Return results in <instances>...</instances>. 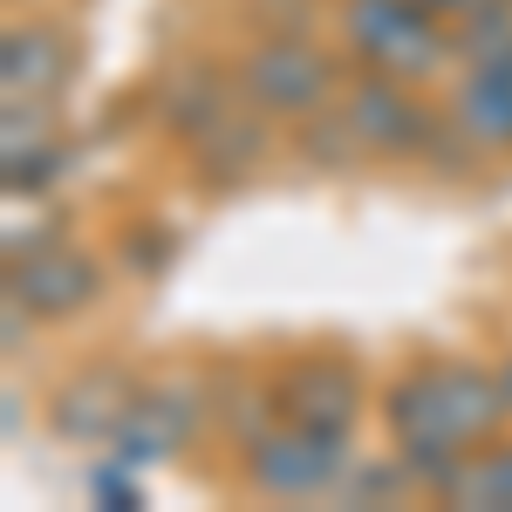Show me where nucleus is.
Here are the masks:
<instances>
[{"label": "nucleus", "mask_w": 512, "mask_h": 512, "mask_svg": "<svg viewBox=\"0 0 512 512\" xmlns=\"http://www.w3.org/2000/svg\"><path fill=\"white\" fill-rule=\"evenodd\" d=\"M239 465H246V485L260 499L308 506V499H335L342 492V478L355 465V444L335 431H308L294 417H274L267 431H253L239 444Z\"/></svg>", "instance_id": "4"}, {"label": "nucleus", "mask_w": 512, "mask_h": 512, "mask_svg": "<svg viewBox=\"0 0 512 512\" xmlns=\"http://www.w3.org/2000/svg\"><path fill=\"white\" fill-rule=\"evenodd\" d=\"M506 383L499 369H472V362H417L410 376H396L383 396V431L403 472L417 478V492L444 499V485L478 444L506 431Z\"/></svg>", "instance_id": "1"}, {"label": "nucleus", "mask_w": 512, "mask_h": 512, "mask_svg": "<svg viewBox=\"0 0 512 512\" xmlns=\"http://www.w3.org/2000/svg\"><path fill=\"white\" fill-rule=\"evenodd\" d=\"M0 164H7V192H35L41 171L55 164V123H48V103H7L0 117Z\"/></svg>", "instance_id": "12"}, {"label": "nucleus", "mask_w": 512, "mask_h": 512, "mask_svg": "<svg viewBox=\"0 0 512 512\" xmlns=\"http://www.w3.org/2000/svg\"><path fill=\"white\" fill-rule=\"evenodd\" d=\"M335 117L349 130L355 158H390V164L396 158H431L437 137H444V117L424 103V89L369 76V69H355V82H342Z\"/></svg>", "instance_id": "5"}, {"label": "nucleus", "mask_w": 512, "mask_h": 512, "mask_svg": "<svg viewBox=\"0 0 512 512\" xmlns=\"http://www.w3.org/2000/svg\"><path fill=\"white\" fill-rule=\"evenodd\" d=\"M444 123L472 158H512V55L465 62L444 89Z\"/></svg>", "instance_id": "7"}, {"label": "nucleus", "mask_w": 512, "mask_h": 512, "mask_svg": "<svg viewBox=\"0 0 512 512\" xmlns=\"http://www.w3.org/2000/svg\"><path fill=\"white\" fill-rule=\"evenodd\" d=\"M451 48H458V69L512 55V0H478L472 14H458L451 21Z\"/></svg>", "instance_id": "14"}, {"label": "nucleus", "mask_w": 512, "mask_h": 512, "mask_svg": "<svg viewBox=\"0 0 512 512\" xmlns=\"http://www.w3.org/2000/svg\"><path fill=\"white\" fill-rule=\"evenodd\" d=\"M62 69H69V48H62L55 28H41V21L35 28H14L7 48H0V96L7 103H48Z\"/></svg>", "instance_id": "11"}, {"label": "nucleus", "mask_w": 512, "mask_h": 512, "mask_svg": "<svg viewBox=\"0 0 512 512\" xmlns=\"http://www.w3.org/2000/svg\"><path fill=\"white\" fill-rule=\"evenodd\" d=\"M274 410L308 424V431L355 437V424H362V369L342 362V355H301L274 383Z\"/></svg>", "instance_id": "8"}, {"label": "nucleus", "mask_w": 512, "mask_h": 512, "mask_svg": "<svg viewBox=\"0 0 512 512\" xmlns=\"http://www.w3.org/2000/svg\"><path fill=\"white\" fill-rule=\"evenodd\" d=\"M137 376H123V369H82L76 383H62L55 396V410H48V424L62 444H110L117 424L130 417V403H137Z\"/></svg>", "instance_id": "10"}, {"label": "nucleus", "mask_w": 512, "mask_h": 512, "mask_svg": "<svg viewBox=\"0 0 512 512\" xmlns=\"http://www.w3.org/2000/svg\"><path fill=\"white\" fill-rule=\"evenodd\" d=\"M7 294L35 321H69L103 294V267L76 246H62V239H41L35 253L7 260Z\"/></svg>", "instance_id": "6"}, {"label": "nucleus", "mask_w": 512, "mask_h": 512, "mask_svg": "<svg viewBox=\"0 0 512 512\" xmlns=\"http://www.w3.org/2000/svg\"><path fill=\"white\" fill-rule=\"evenodd\" d=\"M499 383H506V410H512V355L499 362Z\"/></svg>", "instance_id": "16"}, {"label": "nucleus", "mask_w": 512, "mask_h": 512, "mask_svg": "<svg viewBox=\"0 0 512 512\" xmlns=\"http://www.w3.org/2000/svg\"><path fill=\"white\" fill-rule=\"evenodd\" d=\"M335 28H342V55L355 69H369V76L431 89V82H444L458 69L451 21L431 14L424 0H342Z\"/></svg>", "instance_id": "2"}, {"label": "nucleus", "mask_w": 512, "mask_h": 512, "mask_svg": "<svg viewBox=\"0 0 512 512\" xmlns=\"http://www.w3.org/2000/svg\"><path fill=\"white\" fill-rule=\"evenodd\" d=\"M233 89L253 110H267V117L308 123V117H321V110H335L342 69H335V55H328L308 28H274L267 41H253L233 62Z\"/></svg>", "instance_id": "3"}, {"label": "nucleus", "mask_w": 512, "mask_h": 512, "mask_svg": "<svg viewBox=\"0 0 512 512\" xmlns=\"http://www.w3.org/2000/svg\"><path fill=\"white\" fill-rule=\"evenodd\" d=\"M198 383H144L137 390V403H130V417L117 424V437H110V458L117 465H130V472H144V465H164V458H178L185 451V437H192L198 424Z\"/></svg>", "instance_id": "9"}, {"label": "nucleus", "mask_w": 512, "mask_h": 512, "mask_svg": "<svg viewBox=\"0 0 512 512\" xmlns=\"http://www.w3.org/2000/svg\"><path fill=\"white\" fill-rule=\"evenodd\" d=\"M444 506L465 512H512V444H478L472 458L458 465V478L444 485Z\"/></svg>", "instance_id": "13"}, {"label": "nucleus", "mask_w": 512, "mask_h": 512, "mask_svg": "<svg viewBox=\"0 0 512 512\" xmlns=\"http://www.w3.org/2000/svg\"><path fill=\"white\" fill-rule=\"evenodd\" d=\"M424 7H431V14H444V21H458V14H472L478 0H424Z\"/></svg>", "instance_id": "15"}]
</instances>
